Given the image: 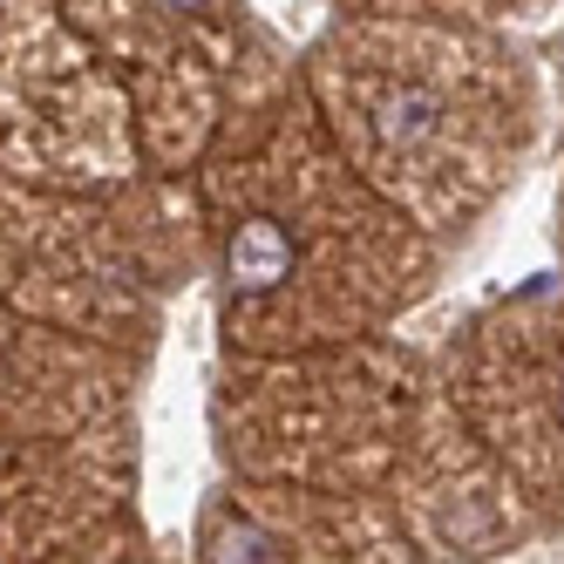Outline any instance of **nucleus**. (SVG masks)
<instances>
[{
    "label": "nucleus",
    "mask_w": 564,
    "mask_h": 564,
    "mask_svg": "<svg viewBox=\"0 0 564 564\" xmlns=\"http://www.w3.org/2000/svg\"><path fill=\"white\" fill-rule=\"evenodd\" d=\"M225 272H231V293H272V286H286L293 279V238L279 218H246L231 231V246H225Z\"/></svg>",
    "instance_id": "obj_1"
},
{
    "label": "nucleus",
    "mask_w": 564,
    "mask_h": 564,
    "mask_svg": "<svg viewBox=\"0 0 564 564\" xmlns=\"http://www.w3.org/2000/svg\"><path fill=\"white\" fill-rule=\"evenodd\" d=\"M435 130H442V96H435V89L409 83V89H388V96H381V143H388V150H415V143H429Z\"/></svg>",
    "instance_id": "obj_2"
},
{
    "label": "nucleus",
    "mask_w": 564,
    "mask_h": 564,
    "mask_svg": "<svg viewBox=\"0 0 564 564\" xmlns=\"http://www.w3.org/2000/svg\"><path fill=\"white\" fill-rule=\"evenodd\" d=\"M212 557H252V564H265V557H286V544H279L272 531H252V523H231V531L212 538Z\"/></svg>",
    "instance_id": "obj_3"
},
{
    "label": "nucleus",
    "mask_w": 564,
    "mask_h": 564,
    "mask_svg": "<svg viewBox=\"0 0 564 564\" xmlns=\"http://www.w3.org/2000/svg\"><path fill=\"white\" fill-rule=\"evenodd\" d=\"M156 8H177L184 14V8H212V0H156Z\"/></svg>",
    "instance_id": "obj_4"
}]
</instances>
